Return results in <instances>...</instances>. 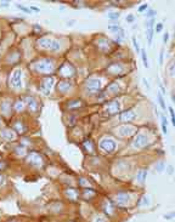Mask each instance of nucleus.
Returning <instances> with one entry per match:
<instances>
[{"label":"nucleus","instance_id":"nucleus-1","mask_svg":"<svg viewBox=\"0 0 175 222\" xmlns=\"http://www.w3.org/2000/svg\"><path fill=\"white\" fill-rule=\"evenodd\" d=\"M38 45L42 48L50 50V51H57L60 50V43L57 40H53L51 38H42L38 40Z\"/></svg>","mask_w":175,"mask_h":222},{"label":"nucleus","instance_id":"nucleus-2","mask_svg":"<svg viewBox=\"0 0 175 222\" xmlns=\"http://www.w3.org/2000/svg\"><path fill=\"white\" fill-rule=\"evenodd\" d=\"M34 67L39 73H51L53 71V68H55L53 62L51 59H43V61H39L35 63Z\"/></svg>","mask_w":175,"mask_h":222},{"label":"nucleus","instance_id":"nucleus-3","mask_svg":"<svg viewBox=\"0 0 175 222\" xmlns=\"http://www.w3.org/2000/svg\"><path fill=\"white\" fill-rule=\"evenodd\" d=\"M53 84H55V80H53L52 77H48V78H44L40 83V90H42L45 95H49L50 91L52 90Z\"/></svg>","mask_w":175,"mask_h":222},{"label":"nucleus","instance_id":"nucleus-4","mask_svg":"<svg viewBox=\"0 0 175 222\" xmlns=\"http://www.w3.org/2000/svg\"><path fill=\"white\" fill-rule=\"evenodd\" d=\"M27 161H28V164H31L32 166H35V167H39L43 165V158L37 152H31L28 154V157H27Z\"/></svg>","mask_w":175,"mask_h":222},{"label":"nucleus","instance_id":"nucleus-5","mask_svg":"<svg viewBox=\"0 0 175 222\" xmlns=\"http://www.w3.org/2000/svg\"><path fill=\"white\" fill-rule=\"evenodd\" d=\"M100 148L103 149L105 152L107 153H113L114 149H116V142L113 140H110V138H105L100 142Z\"/></svg>","mask_w":175,"mask_h":222},{"label":"nucleus","instance_id":"nucleus-6","mask_svg":"<svg viewBox=\"0 0 175 222\" xmlns=\"http://www.w3.org/2000/svg\"><path fill=\"white\" fill-rule=\"evenodd\" d=\"M21 75H22V72L21 69H15L12 73V75H11V80H10V84L12 87H15V89H17V87H21L22 83H21Z\"/></svg>","mask_w":175,"mask_h":222},{"label":"nucleus","instance_id":"nucleus-7","mask_svg":"<svg viewBox=\"0 0 175 222\" xmlns=\"http://www.w3.org/2000/svg\"><path fill=\"white\" fill-rule=\"evenodd\" d=\"M147 143H149V138H147V136H145L144 133H138L133 141V146L135 148H142Z\"/></svg>","mask_w":175,"mask_h":222},{"label":"nucleus","instance_id":"nucleus-8","mask_svg":"<svg viewBox=\"0 0 175 222\" xmlns=\"http://www.w3.org/2000/svg\"><path fill=\"white\" fill-rule=\"evenodd\" d=\"M86 89L90 92H97L100 90V80L99 79H89L86 82Z\"/></svg>","mask_w":175,"mask_h":222},{"label":"nucleus","instance_id":"nucleus-9","mask_svg":"<svg viewBox=\"0 0 175 222\" xmlns=\"http://www.w3.org/2000/svg\"><path fill=\"white\" fill-rule=\"evenodd\" d=\"M153 23L154 18H151L146 24V35H147V41L149 45H152V38H153Z\"/></svg>","mask_w":175,"mask_h":222},{"label":"nucleus","instance_id":"nucleus-10","mask_svg":"<svg viewBox=\"0 0 175 222\" xmlns=\"http://www.w3.org/2000/svg\"><path fill=\"white\" fill-rule=\"evenodd\" d=\"M119 111V102L118 101H111L106 104V112L113 114V113H117Z\"/></svg>","mask_w":175,"mask_h":222},{"label":"nucleus","instance_id":"nucleus-11","mask_svg":"<svg viewBox=\"0 0 175 222\" xmlns=\"http://www.w3.org/2000/svg\"><path fill=\"white\" fill-rule=\"evenodd\" d=\"M129 200V194L125 193V192H119L116 197V201L118 205H125Z\"/></svg>","mask_w":175,"mask_h":222},{"label":"nucleus","instance_id":"nucleus-12","mask_svg":"<svg viewBox=\"0 0 175 222\" xmlns=\"http://www.w3.org/2000/svg\"><path fill=\"white\" fill-rule=\"evenodd\" d=\"M0 136H1L4 140H6V141H13V140L16 138L15 132H13L12 130H10V129L1 130V132H0Z\"/></svg>","mask_w":175,"mask_h":222},{"label":"nucleus","instance_id":"nucleus-13","mask_svg":"<svg viewBox=\"0 0 175 222\" xmlns=\"http://www.w3.org/2000/svg\"><path fill=\"white\" fill-rule=\"evenodd\" d=\"M60 72H61V74H62L63 77H71V75H73V73H74V68H73L71 64L66 63V64H63L61 67Z\"/></svg>","mask_w":175,"mask_h":222},{"label":"nucleus","instance_id":"nucleus-14","mask_svg":"<svg viewBox=\"0 0 175 222\" xmlns=\"http://www.w3.org/2000/svg\"><path fill=\"white\" fill-rule=\"evenodd\" d=\"M135 118V112L134 111H125L120 114V119L124 120V122H130Z\"/></svg>","mask_w":175,"mask_h":222},{"label":"nucleus","instance_id":"nucleus-15","mask_svg":"<svg viewBox=\"0 0 175 222\" xmlns=\"http://www.w3.org/2000/svg\"><path fill=\"white\" fill-rule=\"evenodd\" d=\"M134 132V127L133 126H120L119 127V133L122 136H129Z\"/></svg>","mask_w":175,"mask_h":222},{"label":"nucleus","instance_id":"nucleus-16","mask_svg":"<svg viewBox=\"0 0 175 222\" xmlns=\"http://www.w3.org/2000/svg\"><path fill=\"white\" fill-rule=\"evenodd\" d=\"M108 71L111 73H114V74H119V73L123 72V67L119 63H112V64L108 66Z\"/></svg>","mask_w":175,"mask_h":222},{"label":"nucleus","instance_id":"nucleus-17","mask_svg":"<svg viewBox=\"0 0 175 222\" xmlns=\"http://www.w3.org/2000/svg\"><path fill=\"white\" fill-rule=\"evenodd\" d=\"M71 87H72L71 82H60L57 89H58V91H61V92H66V91H68Z\"/></svg>","mask_w":175,"mask_h":222},{"label":"nucleus","instance_id":"nucleus-18","mask_svg":"<svg viewBox=\"0 0 175 222\" xmlns=\"http://www.w3.org/2000/svg\"><path fill=\"white\" fill-rule=\"evenodd\" d=\"M27 104H28L29 109L32 112H37V109H38V102L33 97H28V98H27Z\"/></svg>","mask_w":175,"mask_h":222},{"label":"nucleus","instance_id":"nucleus-19","mask_svg":"<svg viewBox=\"0 0 175 222\" xmlns=\"http://www.w3.org/2000/svg\"><path fill=\"white\" fill-rule=\"evenodd\" d=\"M146 176H147V171H146V170H139L136 178H138V181H139L140 183H144V182H145V178H146Z\"/></svg>","mask_w":175,"mask_h":222},{"label":"nucleus","instance_id":"nucleus-20","mask_svg":"<svg viewBox=\"0 0 175 222\" xmlns=\"http://www.w3.org/2000/svg\"><path fill=\"white\" fill-rule=\"evenodd\" d=\"M13 129L17 130L19 133H23L26 131V126L22 124V122H19V120H18V122H16L15 125H13Z\"/></svg>","mask_w":175,"mask_h":222},{"label":"nucleus","instance_id":"nucleus-21","mask_svg":"<svg viewBox=\"0 0 175 222\" xmlns=\"http://www.w3.org/2000/svg\"><path fill=\"white\" fill-rule=\"evenodd\" d=\"M110 28V30H113V32H116V33H118V34L120 35V37H124V32H123V29L120 28V27H118V26H110L108 27Z\"/></svg>","mask_w":175,"mask_h":222},{"label":"nucleus","instance_id":"nucleus-22","mask_svg":"<svg viewBox=\"0 0 175 222\" xmlns=\"http://www.w3.org/2000/svg\"><path fill=\"white\" fill-rule=\"evenodd\" d=\"M66 194L71 199H77V197H78V193H77V191L76 189H68V191H66Z\"/></svg>","mask_w":175,"mask_h":222},{"label":"nucleus","instance_id":"nucleus-23","mask_svg":"<svg viewBox=\"0 0 175 222\" xmlns=\"http://www.w3.org/2000/svg\"><path fill=\"white\" fill-rule=\"evenodd\" d=\"M160 120H162V131H163V133H168V129H167V118L164 117V115H162L160 117Z\"/></svg>","mask_w":175,"mask_h":222},{"label":"nucleus","instance_id":"nucleus-24","mask_svg":"<svg viewBox=\"0 0 175 222\" xmlns=\"http://www.w3.org/2000/svg\"><path fill=\"white\" fill-rule=\"evenodd\" d=\"M23 108H24V102H23L22 100H18L17 102L15 103V109L16 111H22Z\"/></svg>","mask_w":175,"mask_h":222},{"label":"nucleus","instance_id":"nucleus-25","mask_svg":"<svg viewBox=\"0 0 175 222\" xmlns=\"http://www.w3.org/2000/svg\"><path fill=\"white\" fill-rule=\"evenodd\" d=\"M141 53V56H142V62H144V66L146 67V68H149V62H147V55H146V51L145 50H141L140 51Z\"/></svg>","mask_w":175,"mask_h":222},{"label":"nucleus","instance_id":"nucleus-26","mask_svg":"<svg viewBox=\"0 0 175 222\" xmlns=\"http://www.w3.org/2000/svg\"><path fill=\"white\" fill-rule=\"evenodd\" d=\"M108 91H112V92H117L118 90H119V86H118V84L117 83H112V84H110L108 85Z\"/></svg>","mask_w":175,"mask_h":222},{"label":"nucleus","instance_id":"nucleus-27","mask_svg":"<svg viewBox=\"0 0 175 222\" xmlns=\"http://www.w3.org/2000/svg\"><path fill=\"white\" fill-rule=\"evenodd\" d=\"M84 146H85V148H86V151H89V152H92V151H94V147H92V145H91V141H90V140H85V141H84Z\"/></svg>","mask_w":175,"mask_h":222},{"label":"nucleus","instance_id":"nucleus-28","mask_svg":"<svg viewBox=\"0 0 175 222\" xmlns=\"http://www.w3.org/2000/svg\"><path fill=\"white\" fill-rule=\"evenodd\" d=\"M157 97H158V102H159L160 107H162L163 109H165V102H164V100H163V96H162V93H160V92H158Z\"/></svg>","mask_w":175,"mask_h":222},{"label":"nucleus","instance_id":"nucleus-29","mask_svg":"<svg viewBox=\"0 0 175 222\" xmlns=\"http://www.w3.org/2000/svg\"><path fill=\"white\" fill-rule=\"evenodd\" d=\"M164 167H165V165H164L163 161H159V163H157V164H156V169H157V171H158V172H162Z\"/></svg>","mask_w":175,"mask_h":222},{"label":"nucleus","instance_id":"nucleus-30","mask_svg":"<svg viewBox=\"0 0 175 222\" xmlns=\"http://www.w3.org/2000/svg\"><path fill=\"white\" fill-rule=\"evenodd\" d=\"M133 44H134V48H135L136 52H138V53H140L141 49H140V46H139V43H138V40H136V38H135V37H133Z\"/></svg>","mask_w":175,"mask_h":222},{"label":"nucleus","instance_id":"nucleus-31","mask_svg":"<svg viewBox=\"0 0 175 222\" xmlns=\"http://www.w3.org/2000/svg\"><path fill=\"white\" fill-rule=\"evenodd\" d=\"M78 106H80V101H79V100H74L73 102H71V103L68 104L69 108H72V107H78Z\"/></svg>","mask_w":175,"mask_h":222},{"label":"nucleus","instance_id":"nucleus-32","mask_svg":"<svg viewBox=\"0 0 175 222\" xmlns=\"http://www.w3.org/2000/svg\"><path fill=\"white\" fill-rule=\"evenodd\" d=\"M169 72H170L172 75H174V74H175V59L172 62V64L169 66Z\"/></svg>","mask_w":175,"mask_h":222},{"label":"nucleus","instance_id":"nucleus-33","mask_svg":"<svg viewBox=\"0 0 175 222\" xmlns=\"http://www.w3.org/2000/svg\"><path fill=\"white\" fill-rule=\"evenodd\" d=\"M108 18H110V19H118V18H119V13H116V12L108 13Z\"/></svg>","mask_w":175,"mask_h":222},{"label":"nucleus","instance_id":"nucleus-34","mask_svg":"<svg viewBox=\"0 0 175 222\" xmlns=\"http://www.w3.org/2000/svg\"><path fill=\"white\" fill-rule=\"evenodd\" d=\"M169 112H170V115H172V124L175 126V114H174V109L172 107H169Z\"/></svg>","mask_w":175,"mask_h":222},{"label":"nucleus","instance_id":"nucleus-35","mask_svg":"<svg viewBox=\"0 0 175 222\" xmlns=\"http://www.w3.org/2000/svg\"><path fill=\"white\" fill-rule=\"evenodd\" d=\"M154 15H156V11H154V10H150L149 12L146 13V17H151V18H153Z\"/></svg>","mask_w":175,"mask_h":222},{"label":"nucleus","instance_id":"nucleus-36","mask_svg":"<svg viewBox=\"0 0 175 222\" xmlns=\"http://www.w3.org/2000/svg\"><path fill=\"white\" fill-rule=\"evenodd\" d=\"M134 19H135V17H134V15H129V16H126V22H134Z\"/></svg>","mask_w":175,"mask_h":222},{"label":"nucleus","instance_id":"nucleus-37","mask_svg":"<svg viewBox=\"0 0 175 222\" xmlns=\"http://www.w3.org/2000/svg\"><path fill=\"white\" fill-rule=\"evenodd\" d=\"M162 29H163V24H162V23H158V24H157V27H156V32H157V33H159Z\"/></svg>","mask_w":175,"mask_h":222},{"label":"nucleus","instance_id":"nucleus-38","mask_svg":"<svg viewBox=\"0 0 175 222\" xmlns=\"http://www.w3.org/2000/svg\"><path fill=\"white\" fill-rule=\"evenodd\" d=\"M163 49L162 50H160V53H159V64H162L163 63Z\"/></svg>","mask_w":175,"mask_h":222},{"label":"nucleus","instance_id":"nucleus-39","mask_svg":"<svg viewBox=\"0 0 175 222\" xmlns=\"http://www.w3.org/2000/svg\"><path fill=\"white\" fill-rule=\"evenodd\" d=\"M168 39H169V34H168V33L165 32V34L163 35V43H164V44L168 43Z\"/></svg>","mask_w":175,"mask_h":222},{"label":"nucleus","instance_id":"nucleus-40","mask_svg":"<svg viewBox=\"0 0 175 222\" xmlns=\"http://www.w3.org/2000/svg\"><path fill=\"white\" fill-rule=\"evenodd\" d=\"M172 216H175V212H172V214H167V215H164V219H167V220H170V219H172Z\"/></svg>","mask_w":175,"mask_h":222},{"label":"nucleus","instance_id":"nucleus-41","mask_svg":"<svg viewBox=\"0 0 175 222\" xmlns=\"http://www.w3.org/2000/svg\"><path fill=\"white\" fill-rule=\"evenodd\" d=\"M147 9V4H144V5H141L140 8H139V12H142L144 10H146Z\"/></svg>","mask_w":175,"mask_h":222},{"label":"nucleus","instance_id":"nucleus-42","mask_svg":"<svg viewBox=\"0 0 175 222\" xmlns=\"http://www.w3.org/2000/svg\"><path fill=\"white\" fill-rule=\"evenodd\" d=\"M173 171H174V167H173L172 165H169V166H168V169H167V172L169 174V175H172V174H173Z\"/></svg>","mask_w":175,"mask_h":222},{"label":"nucleus","instance_id":"nucleus-43","mask_svg":"<svg viewBox=\"0 0 175 222\" xmlns=\"http://www.w3.org/2000/svg\"><path fill=\"white\" fill-rule=\"evenodd\" d=\"M17 8H18V9H21V10H23L24 12H31V11H29V9H27V8H24V6H21V5H17Z\"/></svg>","mask_w":175,"mask_h":222},{"label":"nucleus","instance_id":"nucleus-44","mask_svg":"<svg viewBox=\"0 0 175 222\" xmlns=\"http://www.w3.org/2000/svg\"><path fill=\"white\" fill-rule=\"evenodd\" d=\"M142 82H144V84L147 86V89H150V84H149V82H147V79L144 78V79H142Z\"/></svg>","mask_w":175,"mask_h":222},{"label":"nucleus","instance_id":"nucleus-45","mask_svg":"<svg viewBox=\"0 0 175 222\" xmlns=\"http://www.w3.org/2000/svg\"><path fill=\"white\" fill-rule=\"evenodd\" d=\"M79 182H80V185H82V186H83V185H86V186H88V182H85V180H84L83 177L79 180Z\"/></svg>","mask_w":175,"mask_h":222},{"label":"nucleus","instance_id":"nucleus-46","mask_svg":"<svg viewBox=\"0 0 175 222\" xmlns=\"http://www.w3.org/2000/svg\"><path fill=\"white\" fill-rule=\"evenodd\" d=\"M4 167H6V164L4 163V161H0V170H3Z\"/></svg>","mask_w":175,"mask_h":222},{"label":"nucleus","instance_id":"nucleus-47","mask_svg":"<svg viewBox=\"0 0 175 222\" xmlns=\"http://www.w3.org/2000/svg\"><path fill=\"white\" fill-rule=\"evenodd\" d=\"M95 222H105V220H103V219H101V217H97V219L95 220Z\"/></svg>","mask_w":175,"mask_h":222},{"label":"nucleus","instance_id":"nucleus-48","mask_svg":"<svg viewBox=\"0 0 175 222\" xmlns=\"http://www.w3.org/2000/svg\"><path fill=\"white\" fill-rule=\"evenodd\" d=\"M3 183H4V177L0 176V185H3Z\"/></svg>","mask_w":175,"mask_h":222},{"label":"nucleus","instance_id":"nucleus-49","mask_svg":"<svg viewBox=\"0 0 175 222\" xmlns=\"http://www.w3.org/2000/svg\"><path fill=\"white\" fill-rule=\"evenodd\" d=\"M172 98H173V102H175V95H174V93L172 95Z\"/></svg>","mask_w":175,"mask_h":222},{"label":"nucleus","instance_id":"nucleus-50","mask_svg":"<svg viewBox=\"0 0 175 222\" xmlns=\"http://www.w3.org/2000/svg\"><path fill=\"white\" fill-rule=\"evenodd\" d=\"M0 123H1V120H0Z\"/></svg>","mask_w":175,"mask_h":222}]
</instances>
